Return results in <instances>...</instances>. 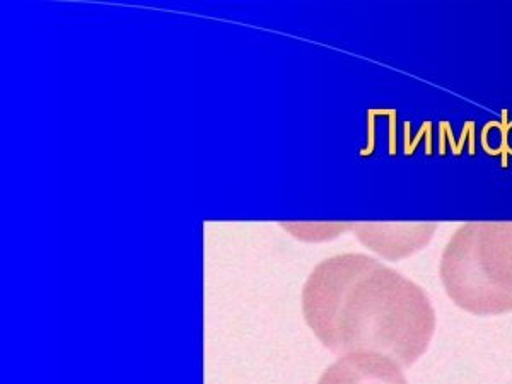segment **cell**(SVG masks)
<instances>
[{"mask_svg":"<svg viewBox=\"0 0 512 384\" xmlns=\"http://www.w3.org/2000/svg\"><path fill=\"white\" fill-rule=\"evenodd\" d=\"M303 315L323 347L344 357L379 354L410 367L436 330L431 299L415 282L371 256L318 263L303 289Z\"/></svg>","mask_w":512,"mask_h":384,"instance_id":"6da1fadb","label":"cell"},{"mask_svg":"<svg viewBox=\"0 0 512 384\" xmlns=\"http://www.w3.org/2000/svg\"><path fill=\"white\" fill-rule=\"evenodd\" d=\"M458 308L477 316L512 311V222H468L453 234L439 268Z\"/></svg>","mask_w":512,"mask_h":384,"instance_id":"7a4b0ae2","label":"cell"},{"mask_svg":"<svg viewBox=\"0 0 512 384\" xmlns=\"http://www.w3.org/2000/svg\"><path fill=\"white\" fill-rule=\"evenodd\" d=\"M318 384H408L402 366L379 354H349L326 369Z\"/></svg>","mask_w":512,"mask_h":384,"instance_id":"3957f363","label":"cell"}]
</instances>
